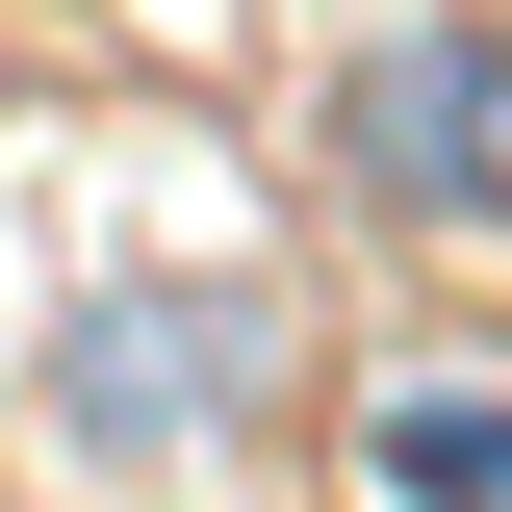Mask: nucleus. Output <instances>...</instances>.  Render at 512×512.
Returning a JSON list of instances; mask_svg holds the SVG:
<instances>
[{"mask_svg":"<svg viewBox=\"0 0 512 512\" xmlns=\"http://www.w3.org/2000/svg\"><path fill=\"white\" fill-rule=\"evenodd\" d=\"M384 487H410V512H512V410L410 384V410H384Z\"/></svg>","mask_w":512,"mask_h":512,"instance_id":"f03ea898","label":"nucleus"},{"mask_svg":"<svg viewBox=\"0 0 512 512\" xmlns=\"http://www.w3.org/2000/svg\"><path fill=\"white\" fill-rule=\"evenodd\" d=\"M333 128H359L384 231H436V256H487V231H512V26H384Z\"/></svg>","mask_w":512,"mask_h":512,"instance_id":"f257e3e1","label":"nucleus"}]
</instances>
